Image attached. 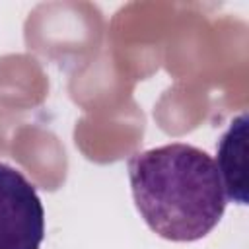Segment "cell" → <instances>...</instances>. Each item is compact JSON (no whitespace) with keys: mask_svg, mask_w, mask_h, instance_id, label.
I'll list each match as a JSON object with an SVG mask.
<instances>
[{"mask_svg":"<svg viewBox=\"0 0 249 249\" xmlns=\"http://www.w3.org/2000/svg\"><path fill=\"white\" fill-rule=\"evenodd\" d=\"M128 179L140 216L169 241L202 239L218 226L228 204L216 161L191 144L173 142L134 154Z\"/></svg>","mask_w":249,"mask_h":249,"instance_id":"cell-1","label":"cell"},{"mask_svg":"<svg viewBox=\"0 0 249 249\" xmlns=\"http://www.w3.org/2000/svg\"><path fill=\"white\" fill-rule=\"evenodd\" d=\"M43 239L45 210L37 189L0 161V249H39Z\"/></svg>","mask_w":249,"mask_h":249,"instance_id":"cell-2","label":"cell"},{"mask_svg":"<svg viewBox=\"0 0 249 249\" xmlns=\"http://www.w3.org/2000/svg\"><path fill=\"white\" fill-rule=\"evenodd\" d=\"M216 167L224 185L228 200L247 204V181H245V154H247V115L241 113L222 134L218 146Z\"/></svg>","mask_w":249,"mask_h":249,"instance_id":"cell-3","label":"cell"}]
</instances>
